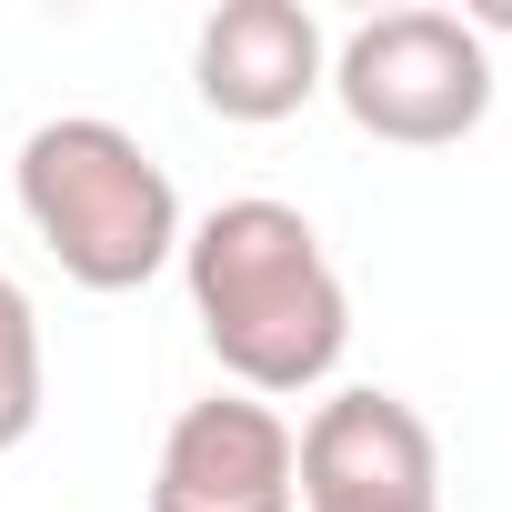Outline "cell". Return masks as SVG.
Listing matches in <instances>:
<instances>
[{
	"instance_id": "cell-2",
	"label": "cell",
	"mask_w": 512,
	"mask_h": 512,
	"mask_svg": "<svg viewBox=\"0 0 512 512\" xmlns=\"http://www.w3.org/2000/svg\"><path fill=\"white\" fill-rule=\"evenodd\" d=\"M21 221L81 292H141L171 251H181V191L171 171L101 111H61L21 141L11 161Z\"/></svg>"
},
{
	"instance_id": "cell-6",
	"label": "cell",
	"mask_w": 512,
	"mask_h": 512,
	"mask_svg": "<svg viewBox=\"0 0 512 512\" xmlns=\"http://www.w3.org/2000/svg\"><path fill=\"white\" fill-rule=\"evenodd\" d=\"M191 81L221 121H292L312 91H332V51L302 0H221L191 41Z\"/></svg>"
},
{
	"instance_id": "cell-8",
	"label": "cell",
	"mask_w": 512,
	"mask_h": 512,
	"mask_svg": "<svg viewBox=\"0 0 512 512\" xmlns=\"http://www.w3.org/2000/svg\"><path fill=\"white\" fill-rule=\"evenodd\" d=\"M472 31H512V0H482V11H462Z\"/></svg>"
},
{
	"instance_id": "cell-7",
	"label": "cell",
	"mask_w": 512,
	"mask_h": 512,
	"mask_svg": "<svg viewBox=\"0 0 512 512\" xmlns=\"http://www.w3.org/2000/svg\"><path fill=\"white\" fill-rule=\"evenodd\" d=\"M31 432H41V312L0 272V452H21Z\"/></svg>"
},
{
	"instance_id": "cell-5",
	"label": "cell",
	"mask_w": 512,
	"mask_h": 512,
	"mask_svg": "<svg viewBox=\"0 0 512 512\" xmlns=\"http://www.w3.org/2000/svg\"><path fill=\"white\" fill-rule=\"evenodd\" d=\"M151 512H302L292 482V422L251 392H211L171 422Z\"/></svg>"
},
{
	"instance_id": "cell-1",
	"label": "cell",
	"mask_w": 512,
	"mask_h": 512,
	"mask_svg": "<svg viewBox=\"0 0 512 512\" xmlns=\"http://www.w3.org/2000/svg\"><path fill=\"white\" fill-rule=\"evenodd\" d=\"M181 282H191V322H201L211 362L251 402L312 392L352 342V302H342L322 231L272 191H241V201L201 211L181 231Z\"/></svg>"
},
{
	"instance_id": "cell-4",
	"label": "cell",
	"mask_w": 512,
	"mask_h": 512,
	"mask_svg": "<svg viewBox=\"0 0 512 512\" xmlns=\"http://www.w3.org/2000/svg\"><path fill=\"white\" fill-rule=\"evenodd\" d=\"M292 482L302 512H442V442L402 392L362 382L292 432Z\"/></svg>"
},
{
	"instance_id": "cell-3",
	"label": "cell",
	"mask_w": 512,
	"mask_h": 512,
	"mask_svg": "<svg viewBox=\"0 0 512 512\" xmlns=\"http://www.w3.org/2000/svg\"><path fill=\"white\" fill-rule=\"evenodd\" d=\"M332 91L352 111V131L392 141V151H442L462 131H482L492 111V51L462 11L402 0V11L352 21V41L332 51Z\"/></svg>"
}]
</instances>
